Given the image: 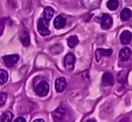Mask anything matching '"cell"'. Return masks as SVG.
Wrapping results in <instances>:
<instances>
[{
	"label": "cell",
	"instance_id": "cell-1",
	"mask_svg": "<svg viewBox=\"0 0 132 122\" xmlns=\"http://www.w3.org/2000/svg\"><path fill=\"white\" fill-rule=\"evenodd\" d=\"M53 119L55 121H63L66 120L68 117V111L65 107L60 106L57 109H56L52 113Z\"/></svg>",
	"mask_w": 132,
	"mask_h": 122
},
{
	"label": "cell",
	"instance_id": "cell-2",
	"mask_svg": "<svg viewBox=\"0 0 132 122\" xmlns=\"http://www.w3.org/2000/svg\"><path fill=\"white\" fill-rule=\"evenodd\" d=\"M35 93L38 96L40 97H44L49 93L50 91V85L46 81H40L37 84V85L35 86Z\"/></svg>",
	"mask_w": 132,
	"mask_h": 122
},
{
	"label": "cell",
	"instance_id": "cell-3",
	"mask_svg": "<svg viewBox=\"0 0 132 122\" xmlns=\"http://www.w3.org/2000/svg\"><path fill=\"white\" fill-rule=\"evenodd\" d=\"M49 22L48 20L44 19L43 17L40 18L38 21V24H37V29L38 31L42 36H47L50 34V29H49Z\"/></svg>",
	"mask_w": 132,
	"mask_h": 122
},
{
	"label": "cell",
	"instance_id": "cell-4",
	"mask_svg": "<svg viewBox=\"0 0 132 122\" xmlns=\"http://www.w3.org/2000/svg\"><path fill=\"white\" fill-rule=\"evenodd\" d=\"M19 60V55L13 54V55H7V56L3 57V61L5 65L7 67H12L14 66Z\"/></svg>",
	"mask_w": 132,
	"mask_h": 122
},
{
	"label": "cell",
	"instance_id": "cell-5",
	"mask_svg": "<svg viewBox=\"0 0 132 122\" xmlns=\"http://www.w3.org/2000/svg\"><path fill=\"white\" fill-rule=\"evenodd\" d=\"M112 25V18L109 14H103L101 17V28L103 30H108Z\"/></svg>",
	"mask_w": 132,
	"mask_h": 122
},
{
	"label": "cell",
	"instance_id": "cell-6",
	"mask_svg": "<svg viewBox=\"0 0 132 122\" xmlns=\"http://www.w3.org/2000/svg\"><path fill=\"white\" fill-rule=\"evenodd\" d=\"M76 63V57L73 53H68L65 57L64 59V66L68 70H73Z\"/></svg>",
	"mask_w": 132,
	"mask_h": 122
},
{
	"label": "cell",
	"instance_id": "cell-7",
	"mask_svg": "<svg viewBox=\"0 0 132 122\" xmlns=\"http://www.w3.org/2000/svg\"><path fill=\"white\" fill-rule=\"evenodd\" d=\"M67 87V80L64 77H59L55 82V89L57 92H62Z\"/></svg>",
	"mask_w": 132,
	"mask_h": 122
},
{
	"label": "cell",
	"instance_id": "cell-8",
	"mask_svg": "<svg viewBox=\"0 0 132 122\" xmlns=\"http://www.w3.org/2000/svg\"><path fill=\"white\" fill-rule=\"evenodd\" d=\"M131 53L132 51L129 47H124L120 49V53H119V58L121 61H127L130 58Z\"/></svg>",
	"mask_w": 132,
	"mask_h": 122
},
{
	"label": "cell",
	"instance_id": "cell-9",
	"mask_svg": "<svg viewBox=\"0 0 132 122\" xmlns=\"http://www.w3.org/2000/svg\"><path fill=\"white\" fill-rule=\"evenodd\" d=\"M67 23V19L63 15H57V17L54 19L53 25L56 29L59 30V29H62L66 26Z\"/></svg>",
	"mask_w": 132,
	"mask_h": 122
},
{
	"label": "cell",
	"instance_id": "cell-10",
	"mask_svg": "<svg viewBox=\"0 0 132 122\" xmlns=\"http://www.w3.org/2000/svg\"><path fill=\"white\" fill-rule=\"evenodd\" d=\"M132 39V33L129 31H123L121 32L120 36V40L121 42V44L123 45H128V44L130 43Z\"/></svg>",
	"mask_w": 132,
	"mask_h": 122
},
{
	"label": "cell",
	"instance_id": "cell-11",
	"mask_svg": "<svg viewBox=\"0 0 132 122\" xmlns=\"http://www.w3.org/2000/svg\"><path fill=\"white\" fill-rule=\"evenodd\" d=\"M111 54H112V49H101V48L97 49L95 52L96 60L99 61L101 59L102 57H110Z\"/></svg>",
	"mask_w": 132,
	"mask_h": 122
},
{
	"label": "cell",
	"instance_id": "cell-12",
	"mask_svg": "<svg viewBox=\"0 0 132 122\" xmlns=\"http://www.w3.org/2000/svg\"><path fill=\"white\" fill-rule=\"evenodd\" d=\"M102 82H103V84L105 86H111L114 84V79H113V76L111 73H104L103 75V77H102Z\"/></svg>",
	"mask_w": 132,
	"mask_h": 122
},
{
	"label": "cell",
	"instance_id": "cell-13",
	"mask_svg": "<svg viewBox=\"0 0 132 122\" xmlns=\"http://www.w3.org/2000/svg\"><path fill=\"white\" fill-rule=\"evenodd\" d=\"M82 3H83L85 7L92 10V9H94L99 6L101 0H82Z\"/></svg>",
	"mask_w": 132,
	"mask_h": 122
},
{
	"label": "cell",
	"instance_id": "cell-14",
	"mask_svg": "<svg viewBox=\"0 0 132 122\" xmlns=\"http://www.w3.org/2000/svg\"><path fill=\"white\" fill-rule=\"evenodd\" d=\"M20 40H21L22 44H23L24 47H28V46L30 45V42H31V40H30V36H29L28 31L25 30V29L22 30V31H21V34H20Z\"/></svg>",
	"mask_w": 132,
	"mask_h": 122
},
{
	"label": "cell",
	"instance_id": "cell-15",
	"mask_svg": "<svg viewBox=\"0 0 132 122\" xmlns=\"http://www.w3.org/2000/svg\"><path fill=\"white\" fill-rule=\"evenodd\" d=\"M54 13L55 12H54V9L52 7H51V6L45 7L43 11V18L48 20V21H50V20H51V18L53 17Z\"/></svg>",
	"mask_w": 132,
	"mask_h": 122
},
{
	"label": "cell",
	"instance_id": "cell-16",
	"mask_svg": "<svg viewBox=\"0 0 132 122\" xmlns=\"http://www.w3.org/2000/svg\"><path fill=\"white\" fill-rule=\"evenodd\" d=\"M131 15H132V12L129 8H124L120 12V19L123 22H126L130 19Z\"/></svg>",
	"mask_w": 132,
	"mask_h": 122
},
{
	"label": "cell",
	"instance_id": "cell-17",
	"mask_svg": "<svg viewBox=\"0 0 132 122\" xmlns=\"http://www.w3.org/2000/svg\"><path fill=\"white\" fill-rule=\"evenodd\" d=\"M78 43H79V40L77 38V36H76V35H72V36H70L68 39V45L71 49L75 48Z\"/></svg>",
	"mask_w": 132,
	"mask_h": 122
},
{
	"label": "cell",
	"instance_id": "cell-18",
	"mask_svg": "<svg viewBox=\"0 0 132 122\" xmlns=\"http://www.w3.org/2000/svg\"><path fill=\"white\" fill-rule=\"evenodd\" d=\"M13 118H14V115L11 111H5L3 114L1 115V118H0V120L3 122H11L13 120Z\"/></svg>",
	"mask_w": 132,
	"mask_h": 122
},
{
	"label": "cell",
	"instance_id": "cell-19",
	"mask_svg": "<svg viewBox=\"0 0 132 122\" xmlns=\"http://www.w3.org/2000/svg\"><path fill=\"white\" fill-rule=\"evenodd\" d=\"M106 5H107L108 9L111 11H115L119 7V0H109Z\"/></svg>",
	"mask_w": 132,
	"mask_h": 122
},
{
	"label": "cell",
	"instance_id": "cell-20",
	"mask_svg": "<svg viewBox=\"0 0 132 122\" xmlns=\"http://www.w3.org/2000/svg\"><path fill=\"white\" fill-rule=\"evenodd\" d=\"M8 80V74L5 70L0 69V84H5Z\"/></svg>",
	"mask_w": 132,
	"mask_h": 122
},
{
	"label": "cell",
	"instance_id": "cell-21",
	"mask_svg": "<svg viewBox=\"0 0 132 122\" xmlns=\"http://www.w3.org/2000/svg\"><path fill=\"white\" fill-rule=\"evenodd\" d=\"M6 99H7L6 93H5V92L0 93V107L3 106V105L5 104V101H6Z\"/></svg>",
	"mask_w": 132,
	"mask_h": 122
},
{
	"label": "cell",
	"instance_id": "cell-22",
	"mask_svg": "<svg viewBox=\"0 0 132 122\" xmlns=\"http://www.w3.org/2000/svg\"><path fill=\"white\" fill-rule=\"evenodd\" d=\"M4 28H5V21L4 20H0V36L3 33Z\"/></svg>",
	"mask_w": 132,
	"mask_h": 122
},
{
	"label": "cell",
	"instance_id": "cell-23",
	"mask_svg": "<svg viewBox=\"0 0 132 122\" xmlns=\"http://www.w3.org/2000/svg\"><path fill=\"white\" fill-rule=\"evenodd\" d=\"M15 122H25L26 121V119H24L23 117H18L17 119H15Z\"/></svg>",
	"mask_w": 132,
	"mask_h": 122
},
{
	"label": "cell",
	"instance_id": "cell-24",
	"mask_svg": "<svg viewBox=\"0 0 132 122\" xmlns=\"http://www.w3.org/2000/svg\"><path fill=\"white\" fill-rule=\"evenodd\" d=\"M34 122H44L43 119H35Z\"/></svg>",
	"mask_w": 132,
	"mask_h": 122
},
{
	"label": "cell",
	"instance_id": "cell-25",
	"mask_svg": "<svg viewBox=\"0 0 132 122\" xmlns=\"http://www.w3.org/2000/svg\"><path fill=\"white\" fill-rule=\"evenodd\" d=\"M88 122H90V121H94V122H95V120H94V119H88V120H87Z\"/></svg>",
	"mask_w": 132,
	"mask_h": 122
}]
</instances>
